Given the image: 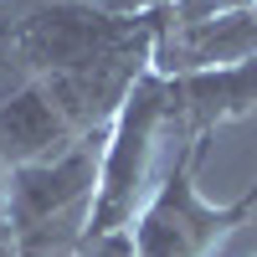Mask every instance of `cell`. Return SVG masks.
<instances>
[{"label": "cell", "mask_w": 257, "mask_h": 257, "mask_svg": "<svg viewBox=\"0 0 257 257\" xmlns=\"http://www.w3.org/2000/svg\"><path fill=\"white\" fill-rule=\"evenodd\" d=\"M11 21H16L11 0H0V52H6V41H11Z\"/></svg>", "instance_id": "obj_9"}, {"label": "cell", "mask_w": 257, "mask_h": 257, "mask_svg": "<svg viewBox=\"0 0 257 257\" xmlns=\"http://www.w3.org/2000/svg\"><path fill=\"white\" fill-rule=\"evenodd\" d=\"M88 6L108 11V16H155L165 6H175V0H88Z\"/></svg>", "instance_id": "obj_7"}, {"label": "cell", "mask_w": 257, "mask_h": 257, "mask_svg": "<svg viewBox=\"0 0 257 257\" xmlns=\"http://www.w3.org/2000/svg\"><path fill=\"white\" fill-rule=\"evenodd\" d=\"M72 257H139V252H134V231H108L98 242H82Z\"/></svg>", "instance_id": "obj_6"}, {"label": "cell", "mask_w": 257, "mask_h": 257, "mask_svg": "<svg viewBox=\"0 0 257 257\" xmlns=\"http://www.w3.org/2000/svg\"><path fill=\"white\" fill-rule=\"evenodd\" d=\"M6 175H11V170L0 165V221H6Z\"/></svg>", "instance_id": "obj_10"}, {"label": "cell", "mask_w": 257, "mask_h": 257, "mask_svg": "<svg viewBox=\"0 0 257 257\" xmlns=\"http://www.w3.org/2000/svg\"><path fill=\"white\" fill-rule=\"evenodd\" d=\"M82 134L62 118V108L47 98L36 77H26L16 93L0 98V165L21 170V165H41L67 155Z\"/></svg>", "instance_id": "obj_5"}, {"label": "cell", "mask_w": 257, "mask_h": 257, "mask_svg": "<svg viewBox=\"0 0 257 257\" xmlns=\"http://www.w3.org/2000/svg\"><path fill=\"white\" fill-rule=\"evenodd\" d=\"M0 257H21V242H16L11 221H0Z\"/></svg>", "instance_id": "obj_8"}, {"label": "cell", "mask_w": 257, "mask_h": 257, "mask_svg": "<svg viewBox=\"0 0 257 257\" xmlns=\"http://www.w3.org/2000/svg\"><path fill=\"white\" fill-rule=\"evenodd\" d=\"M257 57V0H175L160 11L149 72L185 77Z\"/></svg>", "instance_id": "obj_3"}, {"label": "cell", "mask_w": 257, "mask_h": 257, "mask_svg": "<svg viewBox=\"0 0 257 257\" xmlns=\"http://www.w3.org/2000/svg\"><path fill=\"white\" fill-rule=\"evenodd\" d=\"M206 149H211V139L175 149L170 170L160 175V185L149 190L144 211L134 216V226H128L139 257H211L257 211V180L242 190L237 201H226V206H211L201 196L196 170L206 160Z\"/></svg>", "instance_id": "obj_1"}, {"label": "cell", "mask_w": 257, "mask_h": 257, "mask_svg": "<svg viewBox=\"0 0 257 257\" xmlns=\"http://www.w3.org/2000/svg\"><path fill=\"white\" fill-rule=\"evenodd\" d=\"M165 139V77L144 72L134 93L123 98V108L103 139L98 155V190L88 206V231L82 242H98L108 231H128L134 216L149 201V175H155V155Z\"/></svg>", "instance_id": "obj_2"}, {"label": "cell", "mask_w": 257, "mask_h": 257, "mask_svg": "<svg viewBox=\"0 0 257 257\" xmlns=\"http://www.w3.org/2000/svg\"><path fill=\"white\" fill-rule=\"evenodd\" d=\"M252 108H257V57L237 62V67L165 77V139L175 149L211 139L221 123L242 118Z\"/></svg>", "instance_id": "obj_4"}]
</instances>
